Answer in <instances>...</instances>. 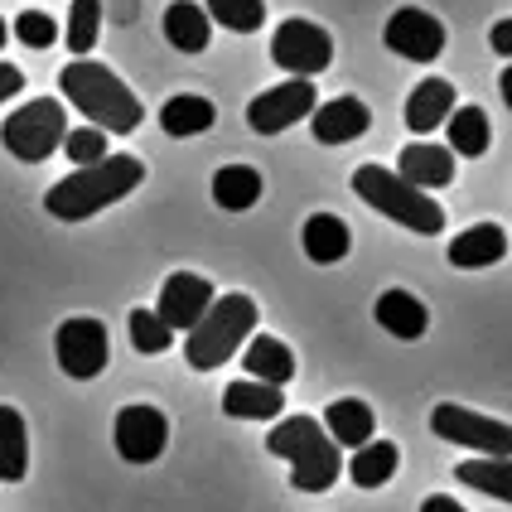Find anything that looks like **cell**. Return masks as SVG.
Listing matches in <instances>:
<instances>
[{"label": "cell", "mask_w": 512, "mask_h": 512, "mask_svg": "<svg viewBox=\"0 0 512 512\" xmlns=\"http://www.w3.org/2000/svg\"><path fill=\"white\" fill-rule=\"evenodd\" d=\"M324 435L339 445V450H363L372 435H377V416H372V406L368 401H358V397H343L334 401L329 411H324Z\"/></svg>", "instance_id": "16"}, {"label": "cell", "mask_w": 512, "mask_h": 512, "mask_svg": "<svg viewBox=\"0 0 512 512\" xmlns=\"http://www.w3.org/2000/svg\"><path fill=\"white\" fill-rule=\"evenodd\" d=\"M213 121H218V107H213L208 97H194V92H179V97H170V102L160 107V126H165V136H174V141L203 136Z\"/></svg>", "instance_id": "24"}, {"label": "cell", "mask_w": 512, "mask_h": 512, "mask_svg": "<svg viewBox=\"0 0 512 512\" xmlns=\"http://www.w3.org/2000/svg\"><path fill=\"white\" fill-rule=\"evenodd\" d=\"M63 150H68L73 170H87V165L107 160V131H97V126H78V131H68V136H63Z\"/></svg>", "instance_id": "33"}, {"label": "cell", "mask_w": 512, "mask_h": 512, "mask_svg": "<svg viewBox=\"0 0 512 512\" xmlns=\"http://www.w3.org/2000/svg\"><path fill=\"white\" fill-rule=\"evenodd\" d=\"M271 58H276V68H285L290 78H310L314 73H324L329 63H334V39H329V29L310 25V20H281L276 34H271Z\"/></svg>", "instance_id": "8"}, {"label": "cell", "mask_w": 512, "mask_h": 512, "mask_svg": "<svg viewBox=\"0 0 512 512\" xmlns=\"http://www.w3.org/2000/svg\"><path fill=\"white\" fill-rule=\"evenodd\" d=\"M223 411L237 421H276L285 411V392L266 387V382H232L223 392Z\"/></svg>", "instance_id": "21"}, {"label": "cell", "mask_w": 512, "mask_h": 512, "mask_svg": "<svg viewBox=\"0 0 512 512\" xmlns=\"http://www.w3.org/2000/svg\"><path fill=\"white\" fill-rule=\"evenodd\" d=\"M58 87H63V97L78 107V116H87L97 131H107V136H131L136 126H141V97L131 92V87L116 78L107 63H97V58H73L63 73H58Z\"/></svg>", "instance_id": "2"}, {"label": "cell", "mask_w": 512, "mask_h": 512, "mask_svg": "<svg viewBox=\"0 0 512 512\" xmlns=\"http://www.w3.org/2000/svg\"><path fill=\"white\" fill-rule=\"evenodd\" d=\"M300 242H305V256H310V261L334 266V261H343L348 247H353V228H348L343 218H334V213H314L310 223H305V232H300Z\"/></svg>", "instance_id": "22"}, {"label": "cell", "mask_w": 512, "mask_h": 512, "mask_svg": "<svg viewBox=\"0 0 512 512\" xmlns=\"http://www.w3.org/2000/svg\"><path fill=\"white\" fill-rule=\"evenodd\" d=\"M421 512H464V503H455V498H445V493H430L426 503H421Z\"/></svg>", "instance_id": "37"}, {"label": "cell", "mask_w": 512, "mask_h": 512, "mask_svg": "<svg viewBox=\"0 0 512 512\" xmlns=\"http://www.w3.org/2000/svg\"><path fill=\"white\" fill-rule=\"evenodd\" d=\"M382 39L406 63H435V58L445 54V25L435 15H426V10H416V5H401L397 15L387 20Z\"/></svg>", "instance_id": "12"}, {"label": "cell", "mask_w": 512, "mask_h": 512, "mask_svg": "<svg viewBox=\"0 0 512 512\" xmlns=\"http://www.w3.org/2000/svg\"><path fill=\"white\" fill-rule=\"evenodd\" d=\"M242 368H247V382H266V387H285L295 377V353L285 348L281 339L271 334H256L242 353Z\"/></svg>", "instance_id": "19"}, {"label": "cell", "mask_w": 512, "mask_h": 512, "mask_svg": "<svg viewBox=\"0 0 512 512\" xmlns=\"http://www.w3.org/2000/svg\"><path fill=\"white\" fill-rule=\"evenodd\" d=\"M145 179V165L136 155H107L87 170H73L68 179H58L54 189L44 194V213L58 223H83L92 213L121 203L126 194H136Z\"/></svg>", "instance_id": "1"}, {"label": "cell", "mask_w": 512, "mask_h": 512, "mask_svg": "<svg viewBox=\"0 0 512 512\" xmlns=\"http://www.w3.org/2000/svg\"><path fill=\"white\" fill-rule=\"evenodd\" d=\"M20 87H25V73H20L15 63H0V102H10Z\"/></svg>", "instance_id": "35"}, {"label": "cell", "mask_w": 512, "mask_h": 512, "mask_svg": "<svg viewBox=\"0 0 512 512\" xmlns=\"http://www.w3.org/2000/svg\"><path fill=\"white\" fill-rule=\"evenodd\" d=\"M5 39H10V25H5V20H0V44H5Z\"/></svg>", "instance_id": "38"}, {"label": "cell", "mask_w": 512, "mask_h": 512, "mask_svg": "<svg viewBox=\"0 0 512 512\" xmlns=\"http://www.w3.org/2000/svg\"><path fill=\"white\" fill-rule=\"evenodd\" d=\"M430 430L450 445H469L484 459H508L512 455V430L508 421H493V416H479L469 406H455V401H440L430 411Z\"/></svg>", "instance_id": "7"}, {"label": "cell", "mask_w": 512, "mask_h": 512, "mask_svg": "<svg viewBox=\"0 0 512 512\" xmlns=\"http://www.w3.org/2000/svg\"><path fill=\"white\" fill-rule=\"evenodd\" d=\"M353 194L377 208L382 218H392L401 223L406 232H421V237H435V232H445V208L421 194V189H411L406 179H397L392 170H382V165H363V170L353 174Z\"/></svg>", "instance_id": "5"}, {"label": "cell", "mask_w": 512, "mask_h": 512, "mask_svg": "<svg viewBox=\"0 0 512 512\" xmlns=\"http://www.w3.org/2000/svg\"><path fill=\"white\" fill-rule=\"evenodd\" d=\"M112 440H116V455L126 464H155L165 455V445H170V421H165V411L136 401V406L116 411Z\"/></svg>", "instance_id": "10"}, {"label": "cell", "mask_w": 512, "mask_h": 512, "mask_svg": "<svg viewBox=\"0 0 512 512\" xmlns=\"http://www.w3.org/2000/svg\"><path fill=\"white\" fill-rule=\"evenodd\" d=\"M63 136H68V112L58 97H39V102H25L20 112L5 116L0 126V141L15 160L25 165H44L54 150H63Z\"/></svg>", "instance_id": "6"}, {"label": "cell", "mask_w": 512, "mask_h": 512, "mask_svg": "<svg viewBox=\"0 0 512 512\" xmlns=\"http://www.w3.org/2000/svg\"><path fill=\"white\" fill-rule=\"evenodd\" d=\"M256 329V300L252 295H213V305L203 310V319L189 329L184 343V363L194 372L223 368Z\"/></svg>", "instance_id": "4"}, {"label": "cell", "mask_w": 512, "mask_h": 512, "mask_svg": "<svg viewBox=\"0 0 512 512\" xmlns=\"http://www.w3.org/2000/svg\"><path fill=\"white\" fill-rule=\"evenodd\" d=\"M459 484L479 488V493H488V498H498V503H508L512 498V469L508 459H464L455 469Z\"/></svg>", "instance_id": "29"}, {"label": "cell", "mask_w": 512, "mask_h": 512, "mask_svg": "<svg viewBox=\"0 0 512 512\" xmlns=\"http://www.w3.org/2000/svg\"><path fill=\"white\" fill-rule=\"evenodd\" d=\"M261 199V174L252 165H223L213 174V203L228 208V213H247Z\"/></svg>", "instance_id": "26"}, {"label": "cell", "mask_w": 512, "mask_h": 512, "mask_svg": "<svg viewBox=\"0 0 512 512\" xmlns=\"http://www.w3.org/2000/svg\"><path fill=\"white\" fill-rule=\"evenodd\" d=\"M54 353L58 368L73 382H92L107 368V324L102 319H63L54 334Z\"/></svg>", "instance_id": "9"}, {"label": "cell", "mask_w": 512, "mask_h": 512, "mask_svg": "<svg viewBox=\"0 0 512 512\" xmlns=\"http://www.w3.org/2000/svg\"><path fill=\"white\" fill-rule=\"evenodd\" d=\"M392 174L406 179L411 189L430 194V189H445V184L455 179V155H450L445 145H435V141H411L397 155V170Z\"/></svg>", "instance_id": "14"}, {"label": "cell", "mask_w": 512, "mask_h": 512, "mask_svg": "<svg viewBox=\"0 0 512 512\" xmlns=\"http://www.w3.org/2000/svg\"><path fill=\"white\" fill-rule=\"evenodd\" d=\"M266 450L290 464V484L300 493H329L343 474V450L324 435L314 416H285L271 426Z\"/></svg>", "instance_id": "3"}, {"label": "cell", "mask_w": 512, "mask_h": 512, "mask_svg": "<svg viewBox=\"0 0 512 512\" xmlns=\"http://www.w3.org/2000/svg\"><path fill=\"white\" fill-rule=\"evenodd\" d=\"M213 305V285L203 281V276H194V271H174L170 281H165V290H160V305H155V314L165 319V329H194L203 319V310Z\"/></svg>", "instance_id": "13"}, {"label": "cell", "mask_w": 512, "mask_h": 512, "mask_svg": "<svg viewBox=\"0 0 512 512\" xmlns=\"http://www.w3.org/2000/svg\"><path fill=\"white\" fill-rule=\"evenodd\" d=\"M208 25H223L232 34H256L266 25V0H203Z\"/></svg>", "instance_id": "30"}, {"label": "cell", "mask_w": 512, "mask_h": 512, "mask_svg": "<svg viewBox=\"0 0 512 512\" xmlns=\"http://www.w3.org/2000/svg\"><path fill=\"white\" fill-rule=\"evenodd\" d=\"M165 39H170L179 54H203L208 39H213V25H208L203 5H194V0H174L170 10H165Z\"/></svg>", "instance_id": "23"}, {"label": "cell", "mask_w": 512, "mask_h": 512, "mask_svg": "<svg viewBox=\"0 0 512 512\" xmlns=\"http://www.w3.org/2000/svg\"><path fill=\"white\" fill-rule=\"evenodd\" d=\"M314 107H319V97H314L310 78H290V83H281V87H271V92H261V97H252L247 121H252L256 136H276V131H290L295 121L314 116Z\"/></svg>", "instance_id": "11"}, {"label": "cell", "mask_w": 512, "mask_h": 512, "mask_svg": "<svg viewBox=\"0 0 512 512\" xmlns=\"http://www.w3.org/2000/svg\"><path fill=\"white\" fill-rule=\"evenodd\" d=\"M10 29H15V39H20V44H29V49H49V44H58L54 15H44V10H25V15H20Z\"/></svg>", "instance_id": "34"}, {"label": "cell", "mask_w": 512, "mask_h": 512, "mask_svg": "<svg viewBox=\"0 0 512 512\" xmlns=\"http://www.w3.org/2000/svg\"><path fill=\"white\" fill-rule=\"evenodd\" d=\"M450 112H455V87L445 83V78H426V83L406 97V126H411L416 136H430L435 126H445Z\"/></svg>", "instance_id": "18"}, {"label": "cell", "mask_w": 512, "mask_h": 512, "mask_svg": "<svg viewBox=\"0 0 512 512\" xmlns=\"http://www.w3.org/2000/svg\"><path fill=\"white\" fill-rule=\"evenodd\" d=\"M126 329H131V343H136V353H165L174 343V334L165 329V319L155 310H131V319H126Z\"/></svg>", "instance_id": "32"}, {"label": "cell", "mask_w": 512, "mask_h": 512, "mask_svg": "<svg viewBox=\"0 0 512 512\" xmlns=\"http://www.w3.org/2000/svg\"><path fill=\"white\" fill-rule=\"evenodd\" d=\"M397 445L392 440H368L363 450H353L348 459V479L358 488H382L392 474H397Z\"/></svg>", "instance_id": "27"}, {"label": "cell", "mask_w": 512, "mask_h": 512, "mask_svg": "<svg viewBox=\"0 0 512 512\" xmlns=\"http://www.w3.org/2000/svg\"><path fill=\"white\" fill-rule=\"evenodd\" d=\"M102 39V0H73V10H68V49L73 58H87L92 54V44Z\"/></svg>", "instance_id": "31"}, {"label": "cell", "mask_w": 512, "mask_h": 512, "mask_svg": "<svg viewBox=\"0 0 512 512\" xmlns=\"http://www.w3.org/2000/svg\"><path fill=\"white\" fill-rule=\"evenodd\" d=\"M372 314H377V324H382L387 334H397V339H406V343L421 339V334L430 329V310L411 295V290H387Z\"/></svg>", "instance_id": "20"}, {"label": "cell", "mask_w": 512, "mask_h": 512, "mask_svg": "<svg viewBox=\"0 0 512 512\" xmlns=\"http://www.w3.org/2000/svg\"><path fill=\"white\" fill-rule=\"evenodd\" d=\"M488 44H493V54L512 58V20H508V15H503V20L493 25V34H488Z\"/></svg>", "instance_id": "36"}, {"label": "cell", "mask_w": 512, "mask_h": 512, "mask_svg": "<svg viewBox=\"0 0 512 512\" xmlns=\"http://www.w3.org/2000/svg\"><path fill=\"white\" fill-rule=\"evenodd\" d=\"M29 474V430L15 406H0V484H20Z\"/></svg>", "instance_id": "25"}, {"label": "cell", "mask_w": 512, "mask_h": 512, "mask_svg": "<svg viewBox=\"0 0 512 512\" xmlns=\"http://www.w3.org/2000/svg\"><path fill=\"white\" fill-rule=\"evenodd\" d=\"M445 256H450V266H459V271L493 266V261H503V256H508V232L498 228V223H479V228L459 232Z\"/></svg>", "instance_id": "17"}, {"label": "cell", "mask_w": 512, "mask_h": 512, "mask_svg": "<svg viewBox=\"0 0 512 512\" xmlns=\"http://www.w3.org/2000/svg\"><path fill=\"white\" fill-rule=\"evenodd\" d=\"M310 126L319 145H348L372 126V112H368V102H358V97H334V102L314 107Z\"/></svg>", "instance_id": "15"}, {"label": "cell", "mask_w": 512, "mask_h": 512, "mask_svg": "<svg viewBox=\"0 0 512 512\" xmlns=\"http://www.w3.org/2000/svg\"><path fill=\"white\" fill-rule=\"evenodd\" d=\"M450 155H464V160H479L488 150V141H493V126H488V116L479 112V107H455L450 112Z\"/></svg>", "instance_id": "28"}]
</instances>
